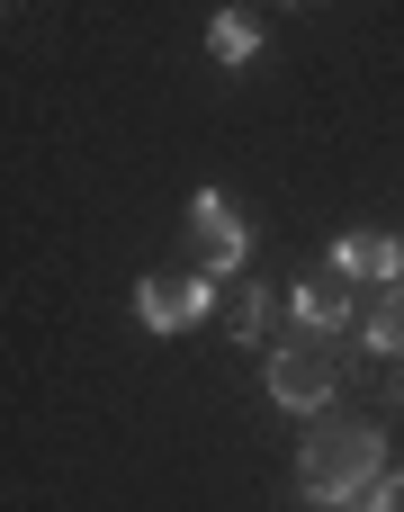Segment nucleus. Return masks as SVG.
<instances>
[{
    "mask_svg": "<svg viewBox=\"0 0 404 512\" xmlns=\"http://www.w3.org/2000/svg\"><path fill=\"white\" fill-rule=\"evenodd\" d=\"M360 324H369L378 360H396V369H404V288H378V306H369Z\"/></svg>",
    "mask_w": 404,
    "mask_h": 512,
    "instance_id": "9",
    "label": "nucleus"
},
{
    "mask_svg": "<svg viewBox=\"0 0 404 512\" xmlns=\"http://www.w3.org/2000/svg\"><path fill=\"white\" fill-rule=\"evenodd\" d=\"M378 477H387L378 423L324 414V423L306 432V450H297V486H306V504H324V512H360L369 495H378Z\"/></svg>",
    "mask_w": 404,
    "mask_h": 512,
    "instance_id": "1",
    "label": "nucleus"
},
{
    "mask_svg": "<svg viewBox=\"0 0 404 512\" xmlns=\"http://www.w3.org/2000/svg\"><path fill=\"white\" fill-rule=\"evenodd\" d=\"M351 297H360V279L324 261V270H306V279H297V297H288V315H297V333H315V342H333V333L351 324Z\"/></svg>",
    "mask_w": 404,
    "mask_h": 512,
    "instance_id": "5",
    "label": "nucleus"
},
{
    "mask_svg": "<svg viewBox=\"0 0 404 512\" xmlns=\"http://www.w3.org/2000/svg\"><path fill=\"white\" fill-rule=\"evenodd\" d=\"M396 414H404V369H396Z\"/></svg>",
    "mask_w": 404,
    "mask_h": 512,
    "instance_id": "11",
    "label": "nucleus"
},
{
    "mask_svg": "<svg viewBox=\"0 0 404 512\" xmlns=\"http://www.w3.org/2000/svg\"><path fill=\"white\" fill-rule=\"evenodd\" d=\"M333 387H342V351H333V342H315V333H297V342L270 360V396H279L288 414H324V405H333Z\"/></svg>",
    "mask_w": 404,
    "mask_h": 512,
    "instance_id": "3",
    "label": "nucleus"
},
{
    "mask_svg": "<svg viewBox=\"0 0 404 512\" xmlns=\"http://www.w3.org/2000/svg\"><path fill=\"white\" fill-rule=\"evenodd\" d=\"M216 297H225L216 270H153V279L135 288V315H144L153 333H189V324L216 315Z\"/></svg>",
    "mask_w": 404,
    "mask_h": 512,
    "instance_id": "2",
    "label": "nucleus"
},
{
    "mask_svg": "<svg viewBox=\"0 0 404 512\" xmlns=\"http://www.w3.org/2000/svg\"><path fill=\"white\" fill-rule=\"evenodd\" d=\"M216 315H225V333H234V342H261V324H270V288H261V279L243 270V279H225Z\"/></svg>",
    "mask_w": 404,
    "mask_h": 512,
    "instance_id": "8",
    "label": "nucleus"
},
{
    "mask_svg": "<svg viewBox=\"0 0 404 512\" xmlns=\"http://www.w3.org/2000/svg\"><path fill=\"white\" fill-rule=\"evenodd\" d=\"M207 54H216L225 72H243V63L261 54V18H252V9H216V18H207Z\"/></svg>",
    "mask_w": 404,
    "mask_h": 512,
    "instance_id": "7",
    "label": "nucleus"
},
{
    "mask_svg": "<svg viewBox=\"0 0 404 512\" xmlns=\"http://www.w3.org/2000/svg\"><path fill=\"white\" fill-rule=\"evenodd\" d=\"M333 270L378 279V288H404V243H396V234H378V225H360V234H342V243H333Z\"/></svg>",
    "mask_w": 404,
    "mask_h": 512,
    "instance_id": "6",
    "label": "nucleus"
},
{
    "mask_svg": "<svg viewBox=\"0 0 404 512\" xmlns=\"http://www.w3.org/2000/svg\"><path fill=\"white\" fill-rule=\"evenodd\" d=\"M189 234H198V270H216V279H243V261H252V225H243V207L225 198V189H198L189 198Z\"/></svg>",
    "mask_w": 404,
    "mask_h": 512,
    "instance_id": "4",
    "label": "nucleus"
},
{
    "mask_svg": "<svg viewBox=\"0 0 404 512\" xmlns=\"http://www.w3.org/2000/svg\"><path fill=\"white\" fill-rule=\"evenodd\" d=\"M360 512H404V477H378V495H369Z\"/></svg>",
    "mask_w": 404,
    "mask_h": 512,
    "instance_id": "10",
    "label": "nucleus"
}]
</instances>
